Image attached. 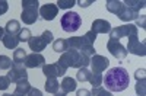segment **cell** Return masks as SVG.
<instances>
[{"label": "cell", "mask_w": 146, "mask_h": 96, "mask_svg": "<svg viewBox=\"0 0 146 96\" xmlns=\"http://www.w3.org/2000/svg\"><path fill=\"white\" fill-rule=\"evenodd\" d=\"M102 83L110 92H123L129 87L130 83L129 71L124 67H113L107 71L105 77H102Z\"/></svg>", "instance_id": "1"}, {"label": "cell", "mask_w": 146, "mask_h": 96, "mask_svg": "<svg viewBox=\"0 0 146 96\" xmlns=\"http://www.w3.org/2000/svg\"><path fill=\"white\" fill-rule=\"evenodd\" d=\"M89 61H91V57L85 55L80 51L72 50V48H69L66 53H63L62 57H60V60H58V63L62 64L63 67H66V68H69V67H73V68L88 67Z\"/></svg>", "instance_id": "2"}, {"label": "cell", "mask_w": 146, "mask_h": 96, "mask_svg": "<svg viewBox=\"0 0 146 96\" xmlns=\"http://www.w3.org/2000/svg\"><path fill=\"white\" fill-rule=\"evenodd\" d=\"M22 15L21 19L25 25H32L38 20V0H22Z\"/></svg>", "instance_id": "3"}, {"label": "cell", "mask_w": 146, "mask_h": 96, "mask_svg": "<svg viewBox=\"0 0 146 96\" xmlns=\"http://www.w3.org/2000/svg\"><path fill=\"white\" fill-rule=\"evenodd\" d=\"M60 25H62L64 32H76L80 25H82V18L76 13V12H66L60 19Z\"/></svg>", "instance_id": "4"}, {"label": "cell", "mask_w": 146, "mask_h": 96, "mask_svg": "<svg viewBox=\"0 0 146 96\" xmlns=\"http://www.w3.org/2000/svg\"><path fill=\"white\" fill-rule=\"evenodd\" d=\"M53 39H54L53 32H51V31H44L42 35H40V37H32V38L28 41V45H29V48H31V51L40 54L41 51L45 50L48 44L53 42Z\"/></svg>", "instance_id": "5"}, {"label": "cell", "mask_w": 146, "mask_h": 96, "mask_svg": "<svg viewBox=\"0 0 146 96\" xmlns=\"http://www.w3.org/2000/svg\"><path fill=\"white\" fill-rule=\"evenodd\" d=\"M69 42V48H72V50H76V51H80L83 53L85 55H95V48L91 42H88V39L85 37H72L67 39Z\"/></svg>", "instance_id": "6"}, {"label": "cell", "mask_w": 146, "mask_h": 96, "mask_svg": "<svg viewBox=\"0 0 146 96\" xmlns=\"http://www.w3.org/2000/svg\"><path fill=\"white\" fill-rule=\"evenodd\" d=\"M139 29L136 25H131V23H127V25H121V26H115L111 28L110 31V39L118 41L121 38H130V37H137Z\"/></svg>", "instance_id": "7"}, {"label": "cell", "mask_w": 146, "mask_h": 96, "mask_svg": "<svg viewBox=\"0 0 146 96\" xmlns=\"http://www.w3.org/2000/svg\"><path fill=\"white\" fill-rule=\"evenodd\" d=\"M66 71H67V68L63 67L58 61L57 63H53V64H44L42 66V73H44V76L47 79L48 77H54V79L63 77L66 74Z\"/></svg>", "instance_id": "8"}, {"label": "cell", "mask_w": 146, "mask_h": 96, "mask_svg": "<svg viewBox=\"0 0 146 96\" xmlns=\"http://www.w3.org/2000/svg\"><path fill=\"white\" fill-rule=\"evenodd\" d=\"M107 50L110 51V54L114 55L115 58L118 60H124L127 57V50H126V47L121 44L120 41H114V39H108L107 42Z\"/></svg>", "instance_id": "9"}, {"label": "cell", "mask_w": 146, "mask_h": 96, "mask_svg": "<svg viewBox=\"0 0 146 96\" xmlns=\"http://www.w3.org/2000/svg\"><path fill=\"white\" fill-rule=\"evenodd\" d=\"M89 66L92 67V73L95 74H101L102 71H105V68H108L110 66V60L104 55H100V54H95L92 55L91 61H89Z\"/></svg>", "instance_id": "10"}, {"label": "cell", "mask_w": 146, "mask_h": 96, "mask_svg": "<svg viewBox=\"0 0 146 96\" xmlns=\"http://www.w3.org/2000/svg\"><path fill=\"white\" fill-rule=\"evenodd\" d=\"M126 50H127V53H131V54H135V55L145 57L146 55V44L143 41L140 42L137 37H130Z\"/></svg>", "instance_id": "11"}, {"label": "cell", "mask_w": 146, "mask_h": 96, "mask_svg": "<svg viewBox=\"0 0 146 96\" xmlns=\"http://www.w3.org/2000/svg\"><path fill=\"white\" fill-rule=\"evenodd\" d=\"M7 77L10 80V83H18L19 80H25L28 79V71L25 66H12V68L9 70Z\"/></svg>", "instance_id": "12"}, {"label": "cell", "mask_w": 146, "mask_h": 96, "mask_svg": "<svg viewBox=\"0 0 146 96\" xmlns=\"http://www.w3.org/2000/svg\"><path fill=\"white\" fill-rule=\"evenodd\" d=\"M45 64V58L42 54H38V53H31V54H27V58L23 61V66L27 68H36V67H42Z\"/></svg>", "instance_id": "13"}, {"label": "cell", "mask_w": 146, "mask_h": 96, "mask_svg": "<svg viewBox=\"0 0 146 96\" xmlns=\"http://www.w3.org/2000/svg\"><path fill=\"white\" fill-rule=\"evenodd\" d=\"M38 13L44 20H53L58 13V7L56 6V3H47V5H42L40 7Z\"/></svg>", "instance_id": "14"}, {"label": "cell", "mask_w": 146, "mask_h": 96, "mask_svg": "<svg viewBox=\"0 0 146 96\" xmlns=\"http://www.w3.org/2000/svg\"><path fill=\"white\" fill-rule=\"evenodd\" d=\"M91 31L94 34H110V31H111V23L105 19H95L92 22Z\"/></svg>", "instance_id": "15"}, {"label": "cell", "mask_w": 146, "mask_h": 96, "mask_svg": "<svg viewBox=\"0 0 146 96\" xmlns=\"http://www.w3.org/2000/svg\"><path fill=\"white\" fill-rule=\"evenodd\" d=\"M117 16H118L120 20H123V22H130V20L139 19V12L133 10V9H130V7H127V6L124 5V7L121 9V12H120Z\"/></svg>", "instance_id": "16"}, {"label": "cell", "mask_w": 146, "mask_h": 96, "mask_svg": "<svg viewBox=\"0 0 146 96\" xmlns=\"http://www.w3.org/2000/svg\"><path fill=\"white\" fill-rule=\"evenodd\" d=\"M76 79H73V77H64L63 82L60 83V90H63L66 95L70 93V92H75L76 90Z\"/></svg>", "instance_id": "17"}, {"label": "cell", "mask_w": 146, "mask_h": 96, "mask_svg": "<svg viewBox=\"0 0 146 96\" xmlns=\"http://www.w3.org/2000/svg\"><path fill=\"white\" fill-rule=\"evenodd\" d=\"M21 23H19V20H16V19H12V20H9L7 23H6V26H5V34H7V35H18L19 32H21Z\"/></svg>", "instance_id": "18"}, {"label": "cell", "mask_w": 146, "mask_h": 96, "mask_svg": "<svg viewBox=\"0 0 146 96\" xmlns=\"http://www.w3.org/2000/svg\"><path fill=\"white\" fill-rule=\"evenodd\" d=\"M105 5H107V10L113 15H118L121 9L124 7V3L120 2V0H107Z\"/></svg>", "instance_id": "19"}, {"label": "cell", "mask_w": 146, "mask_h": 96, "mask_svg": "<svg viewBox=\"0 0 146 96\" xmlns=\"http://www.w3.org/2000/svg\"><path fill=\"white\" fill-rule=\"evenodd\" d=\"M2 42H3V45L7 48V50H16L18 44H19V39H18V35H7V34H5Z\"/></svg>", "instance_id": "20"}, {"label": "cell", "mask_w": 146, "mask_h": 96, "mask_svg": "<svg viewBox=\"0 0 146 96\" xmlns=\"http://www.w3.org/2000/svg\"><path fill=\"white\" fill-rule=\"evenodd\" d=\"M44 89H45L47 93H53V95H56V93L60 90V83H58V80L54 79V77H48V79L45 80V86H44Z\"/></svg>", "instance_id": "21"}, {"label": "cell", "mask_w": 146, "mask_h": 96, "mask_svg": "<svg viewBox=\"0 0 146 96\" xmlns=\"http://www.w3.org/2000/svg\"><path fill=\"white\" fill-rule=\"evenodd\" d=\"M31 85H29V82H28V79H25V80H19L18 83H16V87H15V92L13 93H16V95H22V96H27L28 95V92L31 90Z\"/></svg>", "instance_id": "22"}, {"label": "cell", "mask_w": 146, "mask_h": 96, "mask_svg": "<svg viewBox=\"0 0 146 96\" xmlns=\"http://www.w3.org/2000/svg\"><path fill=\"white\" fill-rule=\"evenodd\" d=\"M53 50L56 53H60V54H63L69 50V42L67 39L64 38H58V39H54L53 41Z\"/></svg>", "instance_id": "23"}, {"label": "cell", "mask_w": 146, "mask_h": 96, "mask_svg": "<svg viewBox=\"0 0 146 96\" xmlns=\"http://www.w3.org/2000/svg\"><path fill=\"white\" fill-rule=\"evenodd\" d=\"M25 58H27V51L23 48H16L13 53V58H12L13 66H22L23 61H25Z\"/></svg>", "instance_id": "24"}, {"label": "cell", "mask_w": 146, "mask_h": 96, "mask_svg": "<svg viewBox=\"0 0 146 96\" xmlns=\"http://www.w3.org/2000/svg\"><path fill=\"white\" fill-rule=\"evenodd\" d=\"M91 73L92 71L91 70H88V67H82V68H79L78 70V73H76V80L78 82H88L89 80V77H91Z\"/></svg>", "instance_id": "25"}, {"label": "cell", "mask_w": 146, "mask_h": 96, "mask_svg": "<svg viewBox=\"0 0 146 96\" xmlns=\"http://www.w3.org/2000/svg\"><path fill=\"white\" fill-rule=\"evenodd\" d=\"M127 7H130V9H133V10H136V12H139L140 9H143L145 7V2L142 0V2H139V0H124L123 2Z\"/></svg>", "instance_id": "26"}, {"label": "cell", "mask_w": 146, "mask_h": 96, "mask_svg": "<svg viewBox=\"0 0 146 96\" xmlns=\"http://www.w3.org/2000/svg\"><path fill=\"white\" fill-rule=\"evenodd\" d=\"M31 38H32V34H31V31H29L28 28H22L21 32L18 34V39H19V42H28Z\"/></svg>", "instance_id": "27"}, {"label": "cell", "mask_w": 146, "mask_h": 96, "mask_svg": "<svg viewBox=\"0 0 146 96\" xmlns=\"http://www.w3.org/2000/svg\"><path fill=\"white\" fill-rule=\"evenodd\" d=\"M13 66V61L7 55H0V70H10Z\"/></svg>", "instance_id": "28"}, {"label": "cell", "mask_w": 146, "mask_h": 96, "mask_svg": "<svg viewBox=\"0 0 146 96\" xmlns=\"http://www.w3.org/2000/svg\"><path fill=\"white\" fill-rule=\"evenodd\" d=\"M91 96H114L110 90H107L105 87H94L91 92Z\"/></svg>", "instance_id": "29"}, {"label": "cell", "mask_w": 146, "mask_h": 96, "mask_svg": "<svg viewBox=\"0 0 146 96\" xmlns=\"http://www.w3.org/2000/svg\"><path fill=\"white\" fill-rule=\"evenodd\" d=\"M94 87H100L102 85V74H95V73H91V77L88 80Z\"/></svg>", "instance_id": "30"}, {"label": "cell", "mask_w": 146, "mask_h": 96, "mask_svg": "<svg viewBox=\"0 0 146 96\" xmlns=\"http://www.w3.org/2000/svg\"><path fill=\"white\" fill-rule=\"evenodd\" d=\"M135 89H136V93L139 96H146V82H145V79L143 80H137Z\"/></svg>", "instance_id": "31"}, {"label": "cell", "mask_w": 146, "mask_h": 96, "mask_svg": "<svg viewBox=\"0 0 146 96\" xmlns=\"http://www.w3.org/2000/svg\"><path fill=\"white\" fill-rule=\"evenodd\" d=\"M76 5L75 0H58V2L56 3V6L58 9H70Z\"/></svg>", "instance_id": "32"}, {"label": "cell", "mask_w": 146, "mask_h": 96, "mask_svg": "<svg viewBox=\"0 0 146 96\" xmlns=\"http://www.w3.org/2000/svg\"><path fill=\"white\" fill-rule=\"evenodd\" d=\"M10 86V80L7 76H0V90H6Z\"/></svg>", "instance_id": "33"}, {"label": "cell", "mask_w": 146, "mask_h": 96, "mask_svg": "<svg viewBox=\"0 0 146 96\" xmlns=\"http://www.w3.org/2000/svg\"><path fill=\"white\" fill-rule=\"evenodd\" d=\"M7 9H9V3L6 2V0H0V16L5 15L7 12Z\"/></svg>", "instance_id": "34"}, {"label": "cell", "mask_w": 146, "mask_h": 96, "mask_svg": "<svg viewBox=\"0 0 146 96\" xmlns=\"http://www.w3.org/2000/svg\"><path fill=\"white\" fill-rule=\"evenodd\" d=\"M83 37L88 39V42H91V44L94 45V42H95V39H96V34H94L92 31H89V32H86V34H85Z\"/></svg>", "instance_id": "35"}, {"label": "cell", "mask_w": 146, "mask_h": 96, "mask_svg": "<svg viewBox=\"0 0 146 96\" xmlns=\"http://www.w3.org/2000/svg\"><path fill=\"white\" fill-rule=\"evenodd\" d=\"M145 76H146V70H145V68H139V70H136V73H135L136 80H143Z\"/></svg>", "instance_id": "36"}, {"label": "cell", "mask_w": 146, "mask_h": 96, "mask_svg": "<svg viewBox=\"0 0 146 96\" xmlns=\"http://www.w3.org/2000/svg\"><path fill=\"white\" fill-rule=\"evenodd\" d=\"M28 96H42V92L36 87H31V90L28 92Z\"/></svg>", "instance_id": "37"}, {"label": "cell", "mask_w": 146, "mask_h": 96, "mask_svg": "<svg viewBox=\"0 0 146 96\" xmlns=\"http://www.w3.org/2000/svg\"><path fill=\"white\" fill-rule=\"evenodd\" d=\"M76 96H91V92L86 90V89H80L76 92Z\"/></svg>", "instance_id": "38"}, {"label": "cell", "mask_w": 146, "mask_h": 96, "mask_svg": "<svg viewBox=\"0 0 146 96\" xmlns=\"http://www.w3.org/2000/svg\"><path fill=\"white\" fill-rule=\"evenodd\" d=\"M80 7H86V6H89V5H92L94 3V0H88V2H82V0H79V2H76Z\"/></svg>", "instance_id": "39"}, {"label": "cell", "mask_w": 146, "mask_h": 96, "mask_svg": "<svg viewBox=\"0 0 146 96\" xmlns=\"http://www.w3.org/2000/svg\"><path fill=\"white\" fill-rule=\"evenodd\" d=\"M3 37H5V28H2V26H0V41L3 39Z\"/></svg>", "instance_id": "40"}, {"label": "cell", "mask_w": 146, "mask_h": 96, "mask_svg": "<svg viewBox=\"0 0 146 96\" xmlns=\"http://www.w3.org/2000/svg\"><path fill=\"white\" fill-rule=\"evenodd\" d=\"M3 96H13V95H10V93H5Z\"/></svg>", "instance_id": "41"}, {"label": "cell", "mask_w": 146, "mask_h": 96, "mask_svg": "<svg viewBox=\"0 0 146 96\" xmlns=\"http://www.w3.org/2000/svg\"><path fill=\"white\" fill-rule=\"evenodd\" d=\"M12 95H13V96H22V95H16V93H12Z\"/></svg>", "instance_id": "42"}, {"label": "cell", "mask_w": 146, "mask_h": 96, "mask_svg": "<svg viewBox=\"0 0 146 96\" xmlns=\"http://www.w3.org/2000/svg\"><path fill=\"white\" fill-rule=\"evenodd\" d=\"M54 96H58V95H54Z\"/></svg>", "instance_id": "43"}]
</instances>
